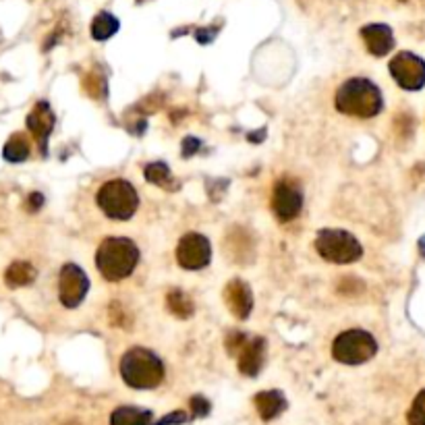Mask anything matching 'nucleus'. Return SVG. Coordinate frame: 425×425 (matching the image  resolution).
<instances>
[{"label": "nucleus", "mask_w": 425, "mask_h": 425, "mask_svg": "<svg viewBox=\"0 0 425 425\" xmlns=\"http://www.w3.org/2000/svg\"><path fill=\"white\" fill-rule=\"evenodd\" d=\"M334 104L336 110L342 115H349L355 119H373L375 115H380L384 106V98L380 88L371 83L369 79L353 77L338 88Z\"/></svg>", "instance_id": "f257e3e1"}, {"label": "nucleus", "mask_w": 425, "mask_h": 425, "mask_svg": "<svg viewBox=\"0 0 425 425\" xmlns=\"http://www.w3.org/2000/svg\"><path fill=\"white\" fill-rule=\"evenodd\" d=\"M137 264H139V249L127 237H108L98 247L95 266L100 274L110 282H119L131 276Z\"/></svg>", "instance_id": "f03ea898"}, {"label": "nucleus", "mask_w": 425, "mask_h": 425, "mask_svg": "<svg viewBox=\"0 0 425 425\" xmlns=\"http://www.w3.org/2000/svg\"><path fill=\"white\" fill-rule=\"evenodd\" d=\"M164 363L162 359L144 347L129 349L121 359V375L127 386L135 390H152L158 388L164 380Z\"/></svg>", "instance_id": "7ed1b4c3"}, {"label": "nucleus", "mask_w": 425, "mask_h": 425, "mask_svg": "<svg viewBox=\"0 0 425 425\" xmlns=\"http://www.w3.org/2000/svg\"><path fill=\"white\" fill-rule=\"evenodd\" d=\"M95 202L100 210L112 220H129L139 208V195L135 187L124 179L104 182L95 195Z\"/></svg>", "instance_id": "20e7f679"}, {"label": "nucleus", "mask_w": 425, "mask_h": 425, "mask_svg": "<svg viewBox=\"0 0 425 425\" xmlns=\"http://www.w3.org/2000/svg\"><path fill=\"white\" fill-rule=\"evenodd\" d=\"M315 251L330 264H353L361 260V243L342 228H322L315 237Z\"/></svg>", "instance_id": "39448f33"}, {"label": "nucleus", "mask_w": 425, "mask_h": 425, "mask_svg": "<svg viewBox=\"0 0 425 425\" xmlns=\"http://www.w3.org/2000/svg\"><path fill=\"white\" fill-rule=\"evenodd\" d=\"M378 353V342L367 330L353 328L338 334L332 342V357L338 363L361 365L367 363Z\"/></svg>", "instance_id": "423d86ee"}, {"label": "nucleus", "mask_w": 425, "mask_h": 425, "mask_svg": "<svg viewBox=\"0 0 425 425\" xmlns=\"http://www.w3.org/2000/svg\"><path fill=\"white\" fill-rule=\"evenodd\" d=\"M303 208V191L297 179L282 177L274 185L272 212L280 222L295 220Z\"/></svg>", "instance_id": "0eeeda50"}, {"label": "nucleus", "mask_w": 425, "mask_h": 425, "mask_svg": "<svg viewBox=\"0 0 425 425\" xmlns=\"http://www.w3.org/2000/svg\"><path fill=\"white\" fill-rule=\"evenodd\" d=\"M175 255L185 270H204L212 262V245L199 233H187L177 245Z\"/></svg>", "instance_id": "6e6552de"}, {"label": "nucleus", "mask_w": 425, "mask_h": 425, "mask_svg": "<svg viewBox=\"0 0 425 425\" xmlns=\"http://www.w3.org/2000/svg\"><path fill=\"white\" fill-rule=\"evenodd\" d=\"M390 75L402 90H421L425 86V61L413 52H398L390 61Z\"/></svg>", "instance_id": "1a4fd4ad"}, {"label": "nucleus", "mask_w": 425, "mask_h": 425, "mask_svg": "<svg viewBox=\"0 0 425 425\" xmlns=\"http://www.w3.org/2000/svg\"><path fill=\"white\" fill-rule=\"evenodd\" d=\"M90 291L88 274L83 272L77 264H64L59 274V299L64 307L75 309L83 303L86 295Z\"/></svg>", "instance_id": "9d476101"}, {"label": "nucleus", "mask_w": 425, "mask_h": 425, "mask_svg": "<svg viewBox=\"0 0 425 425\" xmlns=\"http://www.w3.org/2000/svg\"><path fill=\"white\" fill-rule=\"evenodd\" d=\"M25 122H28V129H30V133L33 135V139H35L42 156H46L48 153V139H50L52 129H54V115H52L50 104L48 102H37L31 108V112L28 115V121Z\"/></svg>", "instance_id": "9b49d317"}, {"label": "nucleus", "mask_w": 425, "mask_h": 425, "mask_svg": "<svg viewBox=\"0 0 425 425\" xmlns=\"http://www.w3.org/2000/svg\"><path fill=\"white\" fill-rule=\"evenodd\" d=\"M224 303H226V307L231 309V313L237 320H247L251 315V309H253L251 286L241 278H233L224 286Z\"/></svg>", "instance_id": "f8f14e48"}, {"label": "nucleus", "mask_w": 425, "mask_h": 425, "mask_svg": "<svg viewBox=\"0 0 425 425\" xmlns=\"http://www.w3.org/2000/svg\"><path fill=\"white\" fill-rule=\"evenodd\" d=\"M239 359V371L243 375L255 378L266 361V340L255 336V338H247L245 347L241 349V353L237 355Z\"/></svg>", "instance_id": "ddd939ff"}, {"label": "nucleus", "mask_w": 425, "mask_h": 425, "mask_svg": "<svg viewBox=\"0 0 425 425\" xmlns=\"http://www.w3.org/2000/svg\"><path fill=\"white\" fill-rule=\"evenodd\" d=\"M361 37H363L367 50L373 57H386L395 48V33L384 23L365 25L363 30H361Z\"/></svg>", "instance_id": "4468645a"}, {"label": "nucleus", "mask_w": 425, "mask_h": 425, "mask_svg": "<svg viewBox=\"0 0 425 425\" xmlns=\"http://www.w3.org/2000/svg\"><path fill=\"white\" fill-rule=\"evenodd\" d=\"M255 409L264 421H272L286 409V398L278 390H266L255 395Z\"/></svg>", "instance_id": "2eb2a0df"}, {"label": "nucleus", "mask_w": 425, "mask_h": 425, "mask_svg": "<svg viewBox=\"0 0 425 425\" xmlns=\"http://www.w3.org/2000/svg\"><path fill=\"white\" fill-rule=\"evenodd\" d=\"M35 276H37V270L30 262H13L4 272V282L8 289H21V286L31 284L35 280Z\"/></svg>", "instance_id": "dca6fc26"}, {"label": "nucleus", "mask_w": 425, "mask_h": 425, "mask_svg": "<svg viewBox=\"0 0 425 425\" xmlns=\"http://www.w3.org/2000/svg\"><path fill=\"white\" fill-rule=\"evenodd\" d=\"M110 425H152V413L137 407H119L110 415Z\"/></svg>", "instance_id": "f3484780"}, {"label": "nucleus", "mask_w": 425, "mask_h": 425, "mask_svg": "<svg viewBox=\"0 0 425 425\" xmlns=\"http://www.w3.org/2000/svg\"><path fill=\"white\" fill-rule=\"evenodd\" d=\"M2 158L11 164H19V162H25L30 158V141L23 133H17L13 135L4 148H2Z\"/></svg>", "instance_id": "a211bd4d"}, {"label": "nucleus", "mask_w": 425, "mask_h": 425, "mask_svg": "<svg viewBox=\"0 0 425 425\" xmlns=\"http://www.w3.org/2000/svg\"><path fill=\"white\" fill-rule=\"evenodd\" d=\"M119 28H121V25H119V19H117L115 15L102 11V13H98V15L93 17V21H91V37L98 40V42H104V40L112 37V35L119 31Z\"/></svg>", "instance_id": "6ab92c4d"}, {"label": "nucleus", "mask_w": 425, "mask_h": 425, "mask_svg": "<svg viewBox=\"0 0 425 425\" xmlns=\"http://www.w3.org/2000/svg\"><path fill=\"white\" fill-rule=\"evenodd\" d=\"M166 307L173 315L181 318V320H187L195 313V305L189 299L187 293H182L179 289H173L168 295H166Z\"/></svg>", "instance_id": "aec40b11"}, {"label": "nucleus", "mask_w": 425, "mask_h": 425, "mask_svg": "<svg viewBox=\"0 0 425 425\" xmlns=\"http://www.w3.org/2000/svg\"><path fill=\"white\" fill-rule=\"evenodd\" d=\"M146 179L152 182V185H158V187H164V189H177V181L173 179V173L168 168L166 162H152L146 166L144 170Z\"/></svg>", "instance_id": "412c9836"}, {"label": "nucleus", "mask_w": 425, "mask_h": 425, "mask_svg": "<svg viewBox=\"0 0 425 425\" xmlns=\"http://www.w3.org/2000/svg\"><path fill=\"white\" fill-rule=\"evenodd\" d=\"M83 90L90 93L93 100H102L106 98V91H108V86H106V79L104 75H100L98 71H91L86 75L83 79Z\"/></svg>", "instance_id": "4be33fe9"}, {"label": "nucleus", "mask_w": 425, "mask_h": 425, "mask_svg": "<svg viewBox=\"0 0 425 425\" xmlns=\"http://www.w3.org/2000/svg\"><path fill=\"white\" fill-rule=\"evenodd\" d=\"M407 419H409L411 425H425V390H421L419 395L415 396Z\"/></svg>", "instance_id": "5701e85b"}, {"label": "nucleus", "mask_w": 425, "mask_h": 425, "mask_svg": "<svg viewBox=\"0 0 425 425\" xmlns=\"http://www.w3.org/2000/svg\"><path fill=\"white\" fill-rule=\"evenodd\" d=\"M245 342H247V336H245L243 332L231 330L228 336H226V353L233 355V357H237V355L241 353V349L245 347Z\"/></svg>", "instance_id": "b1692460"}, {"label": "nucleus", "mask_w": 425, "mask_h": 425, "mask_svg": "<svg viewBox=\"0 0 425 425\" xmlns=\"http://www.w3.org/2000/svg\"><path fill=\"white\" fill-rule=\"evenodd\" d=\"M191 409H193V415L195 417H206L208 413H210V400L208 398H204V396H193L191 398Z\"/></svg>", "instance_id": "393cba45"}, {"label": "nucleus", "mask_w": 425, "mask_h": 425, "mask_svg": "<svg viewBox=\"0 0 425 425\" xmlns=\"http://www.w3.org/2000/svg\"><path fill=\"white\" fill-rule=\"evenodd\" d=\"M199 146H202L199 139H195V137H185V139H182V156L189 158V156H193L195 152H199Z\"/></svg>", "instance_id": "a878e982"}, {"label": "nucleus", "mask_w": 425, "mask_h": 425, "mask_svg": "<svg viewBox=\"0 0 425 425\" xmlns=\"http://www.w3.org/2000/svg\"><path fill=\"white\" fill-rule=\"evenodd\" d=\"M187 421V415L182 413V411H173L170 415H166L164 419H160L158 424L153 425H179V424H185Z\"/></svg>", "instance_id": "bb28decb"}, {"label": "nucleus", "mask_w": 425, "mask_h": 425, "mask_svg": "<svg viewBox=\"0 0 425 425\" xmlns=\"http://www.w3.org/2000/svg\"><path fill=\"white\" fill-rule=\"evenodd\" d=\"M42 206H44V195H42V193H31V195H28L25 208H28L30 212H37Z\"/></svg>", "instance_id": "cd10ccee"}, {"label": "nucleus", "mask_w": 425, "mask_h": 425, "mask_svg": "<svg viewBox=\"0 0 425 425\" xmlns=\"http://www.w3.org/2000/svg\"><path fill=\"white\" fill-rule=\"evenodd\" d=\"M214 35H216V31L214 30H197L195 31V37H197L202 44H208V42H212Z\"/></svg>", "instance_id": "c85d7f7f"}, {"label": "nucleus", "mask_w": 425, "mask_h": 425, "mask_svg": "<svg viewBox=\"0 0 425 425\" xmlns=\"http://www.w3.org/2000/svg\"><path fill=\"white\" fill-rule=\"evenodd\" d=\"M266 137V131L262 129V131H257L255 135H249V141H262Z\"/></svg>", "instance_id": "c756f323"}, {"label": "nucleus", "mask_w": 425, "mask_h": 425, "mask_svg": "<svg viewBox=\"0 0 425 425\" xmlns=\"http://www.w3.org/2000/svg\"><path fill=\"white\" fill-rule=\"evenodd\" d=\"M64 425H81V424H77V421H69V424H64Z\"/></svg>", "instance_id": "7c9ffc66"}]
</instances>
